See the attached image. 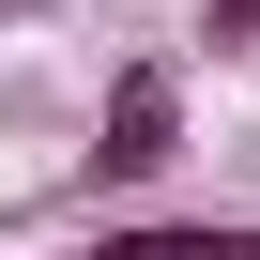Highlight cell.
<instances>
[{
	"label": "cell",
	"mask_w": 260,
	"mask_h": 260,
	"mask_svg": "<svg viewBox=\"0 0 260 260\" xmlns=\"http://www.w3.org/2000/svg\"><path fill=\"white\" fill-rule=\"evenodd\" d=\"M92 260H260V230H230V214H169V230H92Z\"/></svg>",
	"instance_id": "obj_2"
},
{
	"label": "cell",
	"mask_w": 260,
	"mask_h": 260,
	"mask_svg": "<svg viewBox=\"0 0 260 260\" xmlns=\"http://www.w3.org/2000/svg\"><path fill=\"white\" fill-rule=\"evenodd\" d=\"M16 16H31V0H0V31H16Z\"/></svg>",
	"instance_id": "obj_4"
},
{
	"label": "cell",
	"mask_w": 260,
	"mask_h": 260,
	"mask_svg": "<svg viewBox=\"0 0 260 260\" xmlns=\"http://www.w3.org/2000/svg\"><path fill=\"white\" fill-rule=\"evenodd\" d=\"M77 260H92V245H77Z\"/></svg>",
	"instance_id": "obj_5"
},
{
	"label": "cell",
	"mask_w": 260,
	"mask_h": 260,
	"mask_svg": "<svg viewBox=\"0 0 260 260\" xmlns=\"http://www.w3.org/2000/svg\"><path fill=\"white\" fill-rule=\"evenodd\" d=\"M169 153H184V61H122L92 107V184L138 199V184H169Z\"/></svg>",
	"instance_id": "obj_1"
},
{
	"label": "cell",
	"mask_w": 260,
	"mask_h": 260,
	"mask_svg": "<svg viewBox=\"0 0 260 260\" xmlns=\"http://www.w3.org/2000/svg\"><path fill=\"white\" fill-rule=\"evenodd\" d=\"M199 46L214 61H260V0H199Z\"/></svg>",
	"instance_id": "obj_3"
}]
</instances>
